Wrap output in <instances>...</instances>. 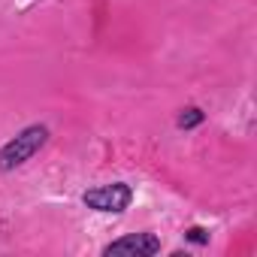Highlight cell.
Here are the masks:
<instances>
[{"label":"cell","instance_id":"cell-1","mask_svg":"<svg viewBox=\"0 0 257 257\" xmlns=\"http://www.w3.org/2000/svg\"><path fill=\"white\" fill-rule=\"evenodd\" d=\"M49 143H52V127L46 121L25 124L22 131H16L4 146H0V173L10 176V173L28 167Z\"/></svg>","mask_w":257,"mask_h":257},{"label":"cell","instance_id":"cell-2","mask_svg":"<svg viewBox=\"0 0 257 257\" xmlns=\"http://www.w3.org/2000/svg\"><path fill=\"white\" fill-rule=\"evenodd\" d=\"M79 200H82V206L88 212H97V215H124L127 209L134 206L137 191H134L131 182L115 179V182H106V185L85 188Z\"/></svg>","mask_w":257,"mask_h":257},{"label":"cell","instance_id":"cell-3","mask_svg":"<svg viewBox=\"0 0 257 257\" xmlns=\"http://www.w3.org/2000/svg\"><path fill=\"white\" fill-rule=\"evenodd\" d=\"M161 248H164L161 236L143 230V233H124V236L106 242L100 248V254L103 257H155V254H161Z\"/></svg>","mask_w":257,"mask_h":257},{"label":"cell","instance_id":"cell-4","mask_svg":"<svg viewBox=\"0 0 257 257\" xmlns=\"http://www.w3.org/2000/svg\"><path fill=\"white\" fill-rule=\"evenodd\" d=\"M206 124V109L203 106H182L179 112H176V127L179 131H197V127H203Z\"/></svg>","mask_w":257,"mask_h":257},{"label":"cell","instance_id":"cell-5","mask_svg":"<svg viewBox=\"0 0 257 257\" xmlns=\"http://www.w3.org/2000/svg\"><path fill=\"white\" fill-rule=\"evenodd\" d=\"M182 236H185V242H191V245H197V248H206V245L212 242V233H209L206 227H200V224L185 227V230H182Z\"/></svg>","mask_w":257,"mask_h":257}]
</instances>
